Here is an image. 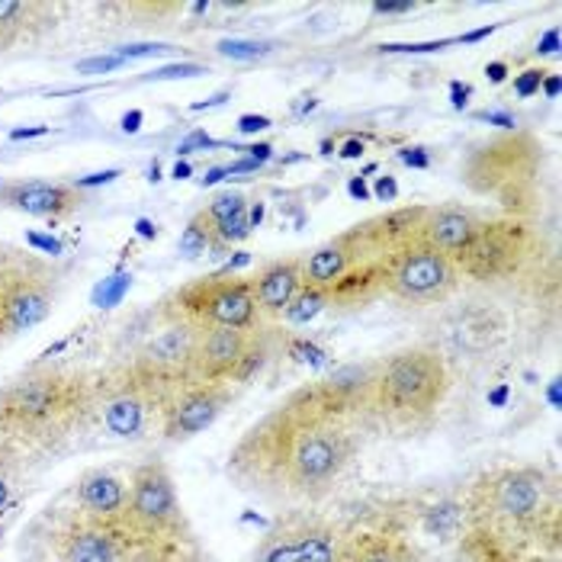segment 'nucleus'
<instances>
[{"label":"nucleus","mask_w":562,"mask_h":562,"mask_svg":"<svg viewBox=\"0 0 562 562\" xmlns=\"http://www.w3.org/2000/svg\"><path fill=\"white\" fill-rule=\"evenodd\" d=\"M363 431V425L335 418L293 390L235 440L225 473L238 488L290 508L318 505L357 460Z\"/></svg>","instance_id":"f257e3e1"},{"label":"nucleus","mask_w":562,"mask_h":562,"mask_svg":"<svg viewBox=\"0 0 562 562\" xmlns=\"http://www.w3.org/2000/svg\"><path fill=\"white\" fill-rule=\"evenodd\" d=\"M93 428V373L40 363L0 386V440L26 460H52Z\"/></svg>","instance_id":"f03ea898"},{"label":"nucleus","mask_w":562,"mask_h":562,"mask_svg":"<svg viewBox=\"0 0 562 562\" xmlns=\"http://www.w3.org/2000/svg\"><path fill=\"white\" fill-rule=\"evenodd\" d=\"M450 367L434 347H402L376 360L367 418L370 428L412 434L428 428L450 392Z\"/></svg>","instance_id":"7ed1b4c3"},{"label":"nucleus","mask_w":562,"mask_h":562,"mask_svg":"<svg viewBox=\"0 0 562 562\" xmlns=\"http://www.w3.org/2000/svg\"><path fill=\"white\" fill-rule=\"evenodd\" d=\"M557 495V479L540 467H498L479 476L467 512L473 530L495 540L543 537L547 527H560Z\"/></svg>","instance_id":"20e7f679"},{"label":"nucleus","mask_w":562,"mask_h":562,"mask_svg":"<svg viewBox=\"0 0 562 562\" xmlns=\"http://www.w3.org/2000/svg\"><path fill=\"white\" fill-rule=\"evenodd\" d=\"M20 562H145V550L130 530L97 524L65 498L45 505L20 537Z\"/></svg>","instance_id":"39448f33"},{"label":"nucleus","mask_w":562,"mask_h":562,"mask_svg":"<svg viewBox=\"0 0 562 562\" xmlns=\"http://www.w3.org/2000/svg\"><path fill=\"white\" fill-rule=\"evenodd\" d=\"M543 168V142L527 130L498 132L473 145L463 158V183L476 196H495L508 216L533 213L537 177Z\"/></svg>","instance_id":"423d86ee"},{"label":"nucleus","mask_w":562,"mask_h":562,"mask_svg":"<svg viewBox=\"0 0 562 562\" xmlns=\"http://www.w3.org/2000/svg\"><path fill=\"white\" fill-rule=\"evenodd\" d=\"M165 322H183L193 328H238L263 335L267 322L260 315L251 280L241 273H206L177 286L161 303Z\"/></svg>","instance_id":"0eeeda50"},{"label":"nucleus","mask_w":562,"mask_h":562,"mask_svg":"<svg viewBox=\"0 0 562 562\" xmlns=\"http://www.w3.org/2000/svg\"><path fill=\"white\" fill-rule=\"evenodd\" d=\"M126 530L151 553H168L177 547L196 543L193 527L180 505L177 482L165 460H145L132 467Z\"/></svg>","instance_id":"6e6552de"},{"label":"nucleus","mask_w":562,"mask_h":562,"mask_svg":"<svg viewBox=\"0 0 562 562\" xmlns=\"http://www.w3.org/2000/svg\"><path fill=\"white\" fill-rule=\"evenodd\" d=\"M165 402L168 392L142 380L126 360L93 373V428L110 440L138 443L158 434Z\"/></svg>","instance_id":"1a4fd4ad"},{"label":"nucleus","mask_w":562,"mask_h":562,"mask_svg":"<svg viewBox=\"0 0 562 562\" xmlns=\"http://www.w3.org/2000/svg\"><path fill=\"white\" fill-rule=\"evenodd\" d=\"M347 527L312 505L286 508L260 533L251 562H338Z\"/></svg>","instance_id":"9d476101"},{"label":"nucleus","mask_w":562,"mask_h":562,"mask_svg":"<svg viewBox=\"0 0 562 562\" xmlns=\"http://www.w3.org/2000/svg\"><path fill=\"white\" fill-rule=\"evenodd\" d=\"M460 270L431 245L412 238L383 260V296L405 305L447 303L460 290Z\"/></svg>","instance_id":"9b49d317"},{"label":"nucleus","mask_w":562,"mask_h":562,"mask_svg":"<svg viewBox=\"0 0 562 562\" xmlns=\"http://www.w3.org/2000/svg\"><path fill=\"white\" fill-rule=\"evenodd\" d=\"M61 290V270L48 258L30 260L0 296V345L33 331L52 315Z\"/></svg>","instance_id":"f8f14e48"},{"label":"nucleus","mask_w":562,"mask_h":562,"mask_svg":"<svg viewBox=\"0 0 562 562\" xmlns=\"http://www.w3.org/2000/svg\"><path fill=\"white\" fill-rule=\"evenodd\" d=\"M267 357L263 335L238 328H200L193 383H232L245 386Z\"/></svg>","instance_id":"ddd939ff"},{"label":"nucleus","mask_w":562,"mask_h":562,"mask_svg":"<svg viewBox=\"0 0 562 562\" xmlns=\"http://www.w3.org/2000/svg\"><path fill=\"white\" fill-rule=\"evenodd\" d=\"M196 341L200 328L183 325V322H165V328L126 357L132 370L148 380L151 386L171 395L173 390L193 383V363H196Z\"/></svg>","instance_id":"4468645a"},{"label":"nucleus","mask_w":562,"mask_h":562,"mask_svg":"<svg viewBox=\"0 0 562 562\" xmlns=\"http://www.w3.org/2000/svg\"><path fill=\"white\" fill-rule=\"evenodd\" d=\"M530 258V232L518 218H485L473 245L457 260L460 277L492 283L512 280Z\"/></svg>","instance_id":"2eb2a0df"},{"label":"nucleus","mask_w":562,"mask_h":562,"mask_svg":"<svg viewBox=\"0 0 562 562\" xmlns=\"http://www.w3.org/2000/svg\"><path fill=\"white\" fill-rule=\"evenodd\" d=\"M238 386L232 383H187L173 390L161 408V425L158 437L165 443H183L206 428H213L225 408L235 402Z\"/></svg>","instance_id":"dca6fc26"},{"label":"nucleus","mask_w":562,"mask_h":562,"mask_svg":"<svg viewBox=\"0 0 562 562\" xmlns=\"http://www.w3.org/2000/svg\"><path fill=\"white\" fill-rule=\"evenodd\" d=\"M71 508H78L97 524L126 530V505H130V476L110 467H90L68 485L61 495Z\"/></svg>","instance_id":"f3484780"},{"label":"nucleus","mask_w":562,"mask_h":562,"mask_svg":"<svg viewBox=\"0 0 562 562\" xmlns=\"http://www.w3.org/2000/svg\"><path fill=\"white\" fill-rule=\"evenodd\" d=\"M68 10L58 0H0V55L43 45Z\"/></svg>","instance_id":"a211bd4d"},{"label":"nucleus","mask_w":562,"mask_h":562,"mask_svg":"<svg viewBox=\"0 0 562 562\" xmlns=\"http://www.w3.org/2000/svg\"><path fill=\"white\" fill-rule=\"evenodd\" d=\"M85 190L75 183H52V180H13L0 187V206L16 210L36 218H71L85 210Z\"/></svg>","instance_id":"6ab92c4d"},{"label":"nucleus","mask_w":562,"mask_h":562,"mask_svg":"<svg viewBox=\"0 0 562 562\" xmlns=\"http://www.w3.org/2000/svg\"><path fill=\"white\" fill-rule=\"evenodd\" d=\"M367 260H376V255L367 248L357 225H350L345 232H338L335 238H328L325 245H318L312 255H305V286L328 293L331 286H338L347 273H353Z\"/></svg>","instance_id":"aec40b11"},{"label":"nucleus","mask_w":562,"mask_h":562,"mask_svg":"<svg viewBox=\"0 0 562 562\" xmlns=\"http://www.w3.org/2000/svg\"><path fill=\"white\" fill-rule=\"evenodd\" d=\"M255 300H258L260 315L263 322H280L286 315V308L293 305V300L303 293L305 286V258L293 255V258H277L260 263L258 270L248 277Z\"/></svg>","instance_id":"412c9836"},{"label":"nucleus","mask_w":562,"mask_h":562,"mask_svg":"<svg viewBox=\"0 0 562 562\" xmlns=\"http://www.w3.org/2000/svg\"><path fill=\"white\" fill-rule=\"evenodd\" d=\"M485 218L476 210L463 206V203H443V206H428V216L418 228V241L431 245L434 251H440L443 258L453 263L463 258V251L473 245Z\"/></svg>","instance_id":"4be33fe9"},{"label":"nucleus","mask_w":562,"mask_h":562,"mask_svg":"<svg viewBox=\"0 0 562 562\" xmlns=\"http://www.w3.org/2000/svg\"><path fill=\"white\" fill-rule=\"evenodd\" d=\"M425 216H428V206H392L380 216L357 222V232L376 258H386L418 235Z\"/></svg>","instance_id":"5701e85b"},{"label":"nucleus","mask_w":562,"mask_h":562,"mask_svg":"<svg viewBox=\"0 0 562 562\" xmlns=\"http://www.w3.org/2000/svg\"><path fill=\"white\" fill-rule=\"evenodd\" d=\"M200 216L206 218V225H210L213 255H228L238 241H245L251 235L248 200L238 190H225V193L213 196V203L206 210H200Z\"/></svg>","instance_id":"b1692460"},{"label":"nucleus","mask_w":562,"mask_h":562,"mask_svg":"<svg viewBox=\"0 0 562 562\" xmlns=\"http://www.w3.org/2000/svg\"><path fill=\"white\" fill-rule=\"evenodd\" d=\"M338 562H418V553L392 530H347Z\"/></svg>","instance_id":"393cba45"},{"label":"nucleus","mask_w":562,"mask_h":562,"mask_svg":"<svg viewBox=\"0 0 562 562\" xmlns=\"http://www.w3.org/2000/svg\"><path fill=\"white\" fill-rule=\"evenodd\" d=\"M30 467H33V460H26L20 450H13L10 443L0 440V518L16 505L26 476H30Z\"/></svg>","instance_id":"a878e982"},{"label":"nucleus","mask_w":562,"mask_h":562,"mask_svg":"<svg viewBox=\"0 0 562 562\" xmlns=\"http://www.w3.org/2000/svg\"><path fill=\"white\" fill-rule=\"evenodd\" d=\"M180 251H183L187 258L213 255V235H210V225H206V218L200 216V213L187 222V228H183V235H180Z\"/></svg>","instance_id":"bb28decb"},{"label":"nucleus","mask_w":562,"mask_h":562,"mask_svg":"<svg viewBox=\"0 0 562 562\" xmlns=\"http://www.w3.org/2000/svg\"><path fill=\"white\" fill-rule=\"evenodd\" d=\"M322 308H328V300H325V293L322 290H312V286H303V293L293 300V305L286 308V322H293V325H305V322H312Z\"/></svg>","instance_id":"cd10ccee"},{"label":"nucleus","mask_w":562,"mask_h":562,"mask_svg":"<svg viewBox=\"0 0 562 562\" xmlns=\"http://www.w3.org/2000/svg\"><path fill=\"white\" fill-rule=\"evenodd\" d=\"M33 258H36V251H26V248H16L10 241H0V296L7 290V283Z\"/></svg>","instance_id":"c85d7f7f"},{"label":"nucleus","mask_w":562,"mask_h":562,"mask_svg":"<svg viewBox=\"0 0 562 562\" xmlns=\"http://www.w3.org/2000/svg\"><path fill=\"white\" fill-rule=\"evenodd\" d=\"M130 286H132L130 273H120V277H113V280H103V286H97V293H93V303L103 305V308H113V305L126 296V290H130Z\"/></svg>","instance_id":"c756f323"},{"label":"nucleus","mask_w":562,"mask_h":562,"mask_svg":"<svg viewBox=\"0 0 562 562\" xmlns=\"http://www.w3.org/2000/svg\"><path fill=\"white\" fill-rule=\"evenodd\" d=\"M218 52H222V55H228V58H241V61H251V58H260V55H267V52H270V45H267V43H248V40H225V43H218Z\"/></svg>","instance_id":"7c9ffc66"},{"label":"nucleus","mask_w":562,"mask_h":562,"mask_svg":"<svg viewBox=\"0 0 562 562\" xmlns=\"http://www.w3.org/2000/svg\"><path fill=\"white\" fill-rule=\"evenodd\" d=\"M543 78H547L543 68H524L520 75H515V93H518L520 100H530L533 93H540Z\"/></svg>","instance_id":"2f4dec72"},{"label":"nucleus","mask_w":562,"mask_h":562,"mask_svg":"<svg viewBox=\"0 0 562 562\" xmlns=\"http://www.w3.org/2000/svg\"><path fill=\"white\" fill-rule=\"evenodd\" d=\"M26 245L36 248V255H45L48 260L65 255V245H61L58 238H52V235H43V232H30V235H26Z\"/></svg>","instance_id":"473e14b6"},{"label":"nucleus","mask_w":562,"mask_h":562,"mask_svg":"<svg viewBox=\"0 0 562 562\" xmlns=\"http://www.w3.org/2000/svg\"><path fill=\"white\" fill-rule=\"evenodd\" d=\"M203 65H171V68H158L151 75H145V81H173V78H196L203 75Z\"/></svg>","instance_id":"72a5a7b5"},{"label":"nucleus","mask_w":562,"mask_h":562,"mask_svg":"<svg viewBox=\"0 0 562 562\" xmlns=\"http://www.w3.org/2000/svg\"><path fill=\"white\" fill-rule=\"evenodd\" d=\"M155 562H210V557L196 543H187V547H177V550H168V553H158Z\"/></svg>","instance_id":"f704fd0d"},{"label":"nucleus","mask_w":562,"mask_h":562,"mask_svg":"<svg viewBox=\"0 0 562 562\" xmlns=\"http://www.w3.org/2000/svg\"><path fill=\"white\" fill-rule=\"evenodd\" d=\"M123 65V58L120 55H106V58H87L78 65V71L81 75H106V71H113V68H120Z\"/></svg>","instance_id":"c9c22d12"},{"label":"nucleus","mask_w":562,"mask_h":562,"mask_svg":"<svg viewBox=\"0 0 562 562\" xmlns=\"http://www.w3.org/2000/svg\"><path fill=\"white\" fill-rule=\"evenodd\" d=\"M165 52H171V45H126V48H120L116 55L126 61V58H148V55H165Z\"/></svg>","instance_id":"e433bc0d"},{"label":"nucleus","mask_w":562,"mask_h":562,"mask_svg":"<svg viewBox=\"0 0 562 562\" xmlns=\"http://www.w3.org/2000/svg\"><path fill=\"white\" fill-rule=\"evenodd\" d=\"M273 126L270 123V116H258V113H245V116H238V132L241 135H258V132H267Z\"/></svg>","instance_id":"4c0bfd02"},{"label":"nucleus","mask_w":562,"mask_h":562,"mask_svg":"<svg viewBox=\"0 0 562 562\" xmlns=\"http://www.w3.org/2000/svg\"><path fill=\"white\" fill-rule=\"evenodd\" d=\"M376 200H386L392 203L395 196H398V183H395V177L392 173H383V177H376V183H373V190H370Z\"/></svg>","instance_id":"58836bf2"},{"label":"nucleus","mask_w":562,"mask_h":562,"mask_svg":"<svg viewBox=\"0 0 562 562\" xmlns=\"http://www.w3.org/2000/svg\"><path fill=\"white\" fill-rule=\"evenodd\" d=\"M398 161L408 165V168H428L431 165V155L425 148H402L398 151Z\"/></svg>","instance_id":"ea45409f"},{"label":"nucleus","mask_w":562,"mask_h":562,"mask_svg":"<svg viewBox=\"0 0 562 562\" xmlns=\"http://www.w3.org/2000/svg\"><path fill=\"white\" fill-rule=\"evenodd\" d=\"M476 120H482V123H488V126H498V130H502V132L518 130V120H515L512 113H479Z\"/></svg>","instance_id":"a19ab883"},{"label":"nucleus","mask_w":562,"mask_h":562,"mask_svg":"<svg viewBox=\"0 0 562 562\" xmlns=\"http://www.w3.org/2000/svg\"><path fill=\"white\" fill-rule=\"evenodd\" d=\"M116 177H120V171L90 173V177H78V180H75V187H78V190H90V187H100V183H113Z\"/></svg>","instance_id":"79ce46f5"},{"label":"nucleus","mask_w":562,"mask_h":562,"mask_svg":"<svg viewBox=\"0 0 562 562\" xmlns=\"http://www.w3.org/2000/svg\"><path fill=\"white\" fill-rule=\"evenodd\" d=\"M210 145H213V138H210L206 132H193L190 138H183V142H180V148H177V151H180V155H190L193 148H210Z\"/></svg>","instance_id":"37998d69"},{"label":"nucleus","mask_w":562,"mask_h":562,"mask_svg":"<svg viewBox=\"0 0 562 562\" xmlns=\"http://www.w3.org/2000/svg\"><path fill=\"white\" fill-rule=\"evenodd\" d=\"M347 193H350L353 200H360V203H367V200L373 196V193H370V187H367V180H363L360 173L347 180Z\"/></svg>","instance_id":"c03bdc74"},{"label":"nucleus","mask_w":562,"mask_h":562,"mask_svg":"<svg viewBox=\"0 0 562 562\" xmlns=\"http://www.w3.org/2000/svg\"><path fill=\"white\" fill-rule=\"evenodd\" d=\"M470 97H473V87L470 85H460V81L450 85V103H453L457 110H463V106L470 103Z\"/></svg>","instance_id":"a18cd8bd"},{"label":"nucleus","mask_w":562,"mask_h":562,"mask_svg":"<svg viewBox=\"0 0 562 562\" xmlns=\"http://www.w3.org/2000/svg\"><path fill=\"white\" fill-rule=\"evenodd\" d=\"M560 48V30H547L543 40L537 43V55H557Z\"/></svg>","instance_id":"49530a36"},{"label":"nucleus","mask_w":562,"mask_h":562,"mask_svg":"<svg viewBox=\"0 0 562 562\" xmlns=\"http://www.w3.org/2000/svg\"><path fill=\"white\" fill-rule=\"evenodd\" d=\"M485 75H488V81H492V85H505V78H508V65H505V61H492V65H485Z\"/></svg>","instance_id":"de8ad7c7"},{"label":"nucleus","mask_w":562,"mask_h":562,"mask_svg":"<svg viewBox=\"0 0 562 562\" xmlns=\"http://www.w3.org/2000/svg\"><path fill=\"white\" fill-rule=\"evenodd\" d=\"M373 10L392 16V13H412V10H415V3H373Z\"/></svg>","instance_id":"09e8293b"},{"label":"nucleus","mask_w":562,"mask_h":562,"mask_svg":"<svg viewBox=\"0 0 562 562\" xmlns=\"http://www.w3.org/2000/svg\"><path fill=\"white\" fill-rule=\"evenodd\" d=\"M560 87H562L560 75H550V71H547V78H543L540 90H543V93H547L550 100H557V97H560Z\"/></svg>","instance_id":"8fccbe9b"},{"label":"nucleus","mask_w":562,"mask_h":562,"mask_svg":"<svg viewBox=\"0 0 562 562\" xmlns=\"http://www.w3.org/2000/svg\"><path fill=\"white\" fill-rule=\"evenodd\" d=\"M245 263H251V255H245V251H238L235 258L228 260V263H225V267L218 270V273H238V270H241Z\"/></svg>","instance_id":"3c124183"},{"label":"nucleus","mask_w":562,"mask_h":562,"mask_svg":"<svg viewBox=\"0 0 562 562\" xmlns=\"http://www.w3.org/2000/svg\"><path fill=\"white\" fill-rule=\"evenodd\" d=\"M360 155H363V142L347 138L345 145H341V158H360Z\"/></svg>","instance_id":"603ef678"},{"label":"nucleus","mask_w":562,"mask_h":562,"mask_svg":"<svg viewBox=\"0 0 562 562\" xmlns=\"http://www.w3.org/2000/svg\"><path fill=\"white\" fill-rule=\"evenodd\" d=\"M225 177H232V173H228V165H222V168H213V171H206V177H203L200 183H203V187H213V183L225 180Z\"/></svg>","instance_id":"864d4df0"},{"label":"nucleus","mask_w":562,"mask_h":562,"mask_svg":"<svg viewBox=\"0 0 562 562\" xmlns=\"http://www.w3.org/2000/svg\"><path fill=\"white\" fill-rule=\"evenodd\" d=\"M260 218H263V203H260V200H251V203H248V225L258 228Z\"/></svg>","instance_id":"5fc2aeb1"},{"label":"nucleus","mask_w":562,"mask_h":562,"mask_svg":"<svg viewBox=\"0 0 562 562\" xmlns=\"http://www.w3.org/2000/svg\"><path fill=\"white\" fill-rule=\"evenodd\" d=\"M138 126H142V113L138 110H132V113L123 116V132H138Z\"/></svg>","instance_id":"6e6d98bb"},{"label":"nucleus","mask_w":562,"mask_h":562,"mask_svg":"<svg viewBox=\"0 0 562 562\" xmlns=\"http://www.w3.org/2000/svg\"><path fill=\"white\" fill-rule=\"evenodd\" d=\"M135 228H138V235H142V238H155V235H158V228H155L148 218H138V222H135Z\"/></svg>","instance_id":"4d7b16f0"},{"label":"nucleus","mask_w":562,"mask_h":562,"mask_svg":"<svg viewBox=\"0 0 562 562\" xmlns=\"http://www.w3.org/2000/svg\"><path fill=\"white\" fill-rule=\"evenodd\" d=\"M492 33H495V26H485V30H476V33L463 36L460 43H476V40H485V36H492Z\"/></svg>","instance_id":"13d9d810"},{"label":"nucleus","mask_w":562,"mask_h":562,"mask_svg":"<svg viewBox=\"0 0 562 562\" xmlns=\"http://www.w3.org/2000/svg\"><path fill=\"white\" fill-rule=\"evenodd\" d=\"M190 173H193V168H190L187 161H177V165H173V177H177V180H187Z\"/></svg>","instance_id":"bf43d9fd"},{"label":"nucleus","mask_w":562,"mask_h":562,"mask_svg":"<svg viewBox=\"0 0 562 562\" xmlns=\"http://www.w3.org/2000/svg\"><path fill=\"white\" fill-rule=\"evenodd\" d=\"M45 126H36V130H16L13 132V138H33V135H45Z\"/></svg>","instance_id":"052dcab7"},{"label":"nucleus","mask_w":562,"mask_h":562,"mask_svg":"<svg viewBox=\"0 0 562 562\" xmlns=\"http://www.w3.org/2000/svg\"><path fill=\"white\" fill-rule=\"evenodd\" d=\"M145 562H155V557H151V560H145Z\"/></svg>","instance_id":"680f3d73"},{"label":"nucleus","mask_w":562,"mask_h":562,"mask_svg":"<svg viewBox=\"0 0 562 562\" xmlns=\"http://www.w3.org/2000/svg\"><path fill=\"white\" fill-rule=\"evenodd\" d=\"M0 187H3V183H0Z\"/></svg>","instance_id":"e2e57ef3"}]
</instances>
